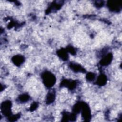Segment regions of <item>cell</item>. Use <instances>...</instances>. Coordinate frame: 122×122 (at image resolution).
<instances>
[{
	"mask_svg": "<svg viewBox=\"0 0 122 122\" xmlns=\"http://www.w3.org/2000/svg\"><path fill=\"white\" fill-rule=\"evenodd\" d=\"M42 79L43 82L48 88H51L53 86L56 82V78L55 76L49 71H45L42 74Z\"/></svg>",
	"mask_w": 122,
	"mask_h": 122,
	"instance_id": "6da1fadb",
	"label": "cell"
},
{
	"mask_svg": "<svg viewBox=\"0 0 122 122\" xmlns=\"http://www.w3.org/2000/svg\"><path fill=\"white\" fill-rule=\"evenodd\" d=\"M12 103L10 101L7 100L3 102L0 105V109L3 115L8 118L11 115Z\"/></svg>",
	"mask_w": 122,
	"mask_h": 122,
	"instance_id": "7a4b0ae2",
	"label": "cell"
},
{
	"mask_svg": "<svg viewBox=\"0 0 122 122\" xmlns=\"http://www.w3.org/2000/svg\"><path fill=\"white\" fill-rule=\"evenodd\" d=\"M81 115L83 119L87 121H90L91 117V110L87 103L84 102L81 103Z\"/></svg>",
	"mask_w": 122,
	"mask_h": 122,
	"instance_id": "3957f363",
	"label": "cell"
},
{
	"mask_svg": "<svg viewBox=\"0 0 122 122\" xmlns=\"http://www.w3.org/2000/svg\"><path fill=\"white\" fill-rule=\"evenodd\" d=\"M112 59V54L111 53H109L107 55L103 57V58L102 59V60L100 61V64L103 66H106L108 64H109L111 61Z\"/></svg>",
	"mask_w": 122,
	"mask_h": 122,
	"instance_id": "277c9868",
	"label": "cell"
},
{
	"mask_svg": "<svg viewBox=\"0 0 122 122\" xmlns=\"http://www.w3.org/2000/svg\"><path fill=\"white\" fill-rule=\"evenodd\" d=\"M12 62L17 66H20L21 65L24 61V58L23 56L20 55H17L14 56L12 58Z\"/></svg>",
	"mask_w": 122,
	"mask_h": 122,
	"instance_id": "5b68a950",
	"label": "cell"
},
{
	"mask_svg": "<svg viewBox=\"0 0 122 122\" xmlns=\"http://www.w3.org/2000/svg\"><path fill=\"white\" fill-rule=\"evenodd\" d=\"M70 67L75 72H84L85 71V70H84V69L82 68L80 64L72 63L70 64Z\"/></svg>",
	"mask_w": 122,
	"mask_h": 122,
	"instance_id": "8992f818",
	"label": "cell"
},
{
	"mask_svg": "<svg viewBox=\"0 0 122 122\" xmlns=\"http://www.w3.org/2000/svg\"><path fill=\"white\" fill-rule=\"evenodd\" d=\"M107 80V77L104 74H101L97 80L96 83L100 86H103L106 83Z\"/></svg>",
	"mask_w": 122,
	"mask_h": 122,
	"instance_id": "52a82bcc",
	"label": "cell"
},
{
	"mask_svg": "<svg viewBox=\"0 0 122 122\" xmlns=\"http://www.w3.org/2000/svg\"><path fill=\"white\" fill-rule=\"evenodd\" d=\"M58 55L63 60L66 61L68 59L67 51L66 49H61L57 51Z\"/></svg>",
	"mask_w": 122,
	"mask_h": 122,
	"instance_id": "ba28073f",
	"label": "cell"
},
{
	"mask_svg": "<svg viewBox=\"0 0 122 122\" xmlns=\"http://www.w3.org/2000/svg\"><path fill=\"white\" fill-rule=\"evenodd\" d=\"M55 100V94L53 92H49L47 95L46 102L48 104H50L54 102Z\"/></svg>",
	"mask_w": 122,
	"mask_h": 122,
	"instance_id": "9c48e42d",
	"label": "cell"
},
{
	"mask_svg": "<svg viewBox=\"0 0 122 122\" xmlns=\"http://www.w3.org/2000/svg\"><path fill=\"white\" fill-rule=\"evenodd\" d=\"M30 98V96L27 94H22L19 97V100L21 102H27Z\"/></svg>",
	"mask_w": 122,
	"mask_h": 122,
	"instance_id": "30bf717a",
	"label": "cell"
},
{
	"mask_svg": "<svg viewBox=\"0 0 122 122\" xmlns=\"http://www.w3.org/2000/svg\"><path fill=\"white\" fill-rule=\"evenodd\" d=\"M20 117V115L19 114H16V115H11L10 117H9L8 118L9 119V121H16L17 120V119H18Z\"/></svg>",
	"mask_w": 122,
	"mask_h": 122,
	"instance_id": "8fae6325",
	"label": "cell"
},
{
	"mask_svg": "<svg viewBox=\"0 0 122 122\" xmlns=\"http://www.w3.org/2000/svg\"><path fill=\"white\" fill-rule=\"evenodd\" d=\"M95 78V75L92 72L88 73L86 75V79L88 81H92Z\"/></svg>",
	"mask_w": 122,
	"mask_h": 122,
	"instance_id": "7c38bea8",
	"label": "cell"
},
{
	"mask_svg": "<svg viewBox=\"0 0 122 122\" xmlns=\"http://www.w3.org/2000/svg\"><path fill=\"white\" fill-rule=\"evenodd\" d=\"M38 107V104L36 102H33L30 107V110H31V111H33L35 110L36 109V108Z\"/></svg>",
	"mask_w": 122,
	"mask_h": 122,
	"instance_id": "4fadbf2b",
	"label": "cell"
},
{
	"mask_svg": "<svg viewBox=\"0 0 122 122\" xmlns=\"http://www.w3.org/2000/svg\"><path fill=\"white\" fill-rule=\"evenodd\" d=\"M67 51L69 52H70V53H71V54H74L75 53V50L72 47H68L67 49H66Z\"/></svg>",
	"mask_w": 122,
	"mask_h": 122,
	"instance_id": "5bb4252c",
	"label": "cell"
}]
</instances>
